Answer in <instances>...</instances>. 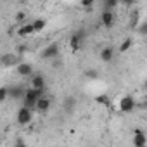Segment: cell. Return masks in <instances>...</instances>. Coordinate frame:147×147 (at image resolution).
Segmentation results:
<instances>
[{
  "instance_id": "cell-23",
  "label": "cell",
  "mask_w": 147,
  "mask_h": 147,
  "mask_svg": "<svg viewBox=\"0 0 147 147\" xmlns=\"http://www.w3.org/2000/svg\"><path fill=\"white\" fill-rule=\"evenodd\" d=\"M24 21H26V14H24L23 11H19V12L16 14V23H18V24H23Z\"/></svg>"
},
{
  "instance_id": "cell-14",
  "label": "cell",
  "mask_w": 147,
  "mask_h": 147,
  "mask_svg": "<svg viewBox=\"0 0 147 147\" xmlns=\"http://www.w3.org/2000/svg\"><path fill=\"white\" fill-rule=\"evenodd\" d=\"M30 35H33V26H31V23H23V24H19V28H18V36H30Z\"/></svg>"
},
{
  "instance_id": "cell-16",
  "label": "cell",
  "mask_w": 147,
  "mask_h": 147,
  "mask_svg": "<svg viewBox=\"0 0 147 147\" xmlns=\"http://www.w3.org/2000/svg\"><path fill=\"white\" fill-rule=\"evenodd\" d=\"M142 19H140V11L138 9H135L133 12H131V16H130V30H133L135 31V28L138 26V23H140Z\"/></svg>"
},
{
  "instance_id": "cell-26",
  "label": "cell",
  "mask_w": 147,
  "mask_h": 147,
  "mask_svg": "<svg viewBox=\"0 0 147 147\" xmlns=\"http://www.w3.org/2000/svg\"><path fill=\"white\" fill-rule=\"evenodd\" d=\"M94 2H95V0H80L82 7H92V5H94Z\"/></svg>"
},
{
  "instance_id": "cell-27",
  "label": "cell",
  "mask_w": 147,
  "mask_h": 147,
  "mask_svg": "<svg viewBox=\"0 0 147 147\" xmlns=\"http://www.w3.org/2000/svg\"><path fill=\"white\" fill-rule=\"evenodd\" d=\"M26 52V45H19L18 47V54H24Z\"/></svg>"
},
{
  "instance_id": "cell-18",
  "label": "cell",
  "mask_w": 147,
  "mask_h": 147,
  "mask_svg": "<svg viewBox=\"0 0 147 147\" xmlns=\"http://www.w3.org/2000/svg\"><path fill=\"white\" fill-rule=\"evenodd\" d=\"M131 47H133V38H130V36H128V38H125V40L119 43V52H121V54H125V52H128Z\"/></svg>"
},
{
  "instance_id": "cell-21",
  "label": "cell",
  "mask_w": 147,
  "mask_h": 147,
  "mask_svg": "<svg viewBox=\"0 0 147 147\" xmlns=\"http://www.w3.org/2000/svg\"><path fill=\"white\" fill-rule=\"evenodd\" d=\"M135 31H138V35H142V36H144V35L147 33V23H145V21H140V23H138V26L135 28Z\"/></svg>"
},
{
  "instance_id": "cell-1",
  "label": "cell",
  "mask_w": 147,
  "mask_h": 147,
  "mask_svg": "<svg viewBox=\"0 0 147 147\" xmlns=\"http://www.w3.org/2000/svg\"><path fill=\"white\" fill-rule=\"evenodd\" d=\"M43 94H45V88H33V87H30V88L24 90V95H23L21 102H23L24 107H30V109L35 111V102H36V99H38L40 95H43Z\"/></svg>"
},
{
  "instance_id": "cell-6",
  "label": "cell",
  "mask_w": 147,
  "mask_h": 147,
  "mask_svg": "<svg viewBox=\"0 0 147 147\" xmlns=\"http://www.w3.org/2000/svg\"><path fill=\"white\" fill-rule=\"evenodd\" d=\"M50 107H52V100L43 94V95H40L38 99H36V102H35V111L36 113H40V114H45V113H49L50 111Z\"/></svg>"
},
{
  "instance_id": "cell-2",
  "label": "cell",
  "mask_w": 147,
  "mask_h": 147,
  "mask_svg": "<svg viewBox=\"0 0 147 147\" xmlns=\"http://www.w3.org/2000/svg\"><path fill=\"white\" fill-rule=\"evenodd\" d=\"M135 107H137V100H135V99H133V95H130V94L123 95V97L119 99V102H118V109H119L121 113H125V114L133 113V111H135Z\"/></svg>"
},
{
  "instance_id": "cell-22",
  "label": "cell",
  "mask_w": 147,
  "mask_h": 147,
  "mask_svg": "<svg viewBox=\"0 0 147 147\" xmlns=\"http://www.w3.org/2000/svg\"><path fill=\"white\" fill-rule=\"evenodd\" d=\"M9 99V87H0V102Z\"/></svg>"
},
{
  "instance_id": "cell-8",
  "label": "cell",
  "mask_w": 147,
  "mask_h": 147,
  "mask_svg": "<svg viewBox=\"0 0 147 147\" xmlns=\"http://www.w3.org/2000/svg\"><path fill=\"white\" fill-rule=\"evenodd\" d=\"M133 145L135 147H145L147 145V135L142 128H135L133 130Z\"/></svg>"
},
{
  "instance_id": "cell-17",
  "label": "cell",
  "mask_w": 147,
  "mask_h": 147,
  "mask_svg": "<svg viewBox=\"0 0 147 147\" xmlns=\"http://www.w3.org/2000/svg\"><path fill=\"white\" fill-rule=\"evenodd\" d=\"M94 102H97L99 106H104V107H111V99H109V95H106V94L95 95V97H94Z\"/></svg>"
},
{
  "instance_id": "cell-12",
  "label": "cell",
  "mask_w": 147,
  "mask_h": 147,
  "mask_svg": "<svg viewBox=\"0 0 147 147\" xmlns=\"http://www.w3.org/2000/svg\"><path fill=\"white\" fill-rule=\"evenodd\" d=\"M30 80H31V87L33 88H45L47 87V83H45V76L43 75H40V73H33V75L30 76Z\"/></svg>"
},
{
  "instance_id": "cell-4",
  "label": "cell",
  "mask_w": 147,
  "mask_h": 147,
  "mask_svg": "<svg viewBox=\"0 0 147 147\" xmlns=\"http://www.w3.org/2000/svg\"><path fill=\"white\" fill-rule=\"evenodd\" d=\"M83 40H85V31L83 30L75 31L69 36V47H71V50L73 52H78L82 49V45H83Z\"/></svg>"
},
{
  "instance_id": "cell-19",
  "label": "cell",
  "mask_w": 147,
  "mask_h": 147,
  "mask_svg": "<svg viewBox=\"0 0 147 147\" xmlns=\"http://www.w3.org/2000/svg\"><path fill=\"white\" fill-rule=\"evenodd\" d=\"M75 106H76V99H75V97H67V99L64 100V109H66L67 113H71L73 109H75Z\"/></svg>"
},
{
  "instance_id": "cell-15",
  "label": "cell",
  "mask_w": 147,
  "mask_h": 147,
  "mask_svg": "<svg viewBox=\"0 0 147 147\" xmlns=\"http://www.w3.org/2000/svg\"><path fill=\"white\" fill-rule=\"evenodd\" d=\"M31 26H33V33H40V31H43V30L47 28V19L38 18V19H35V21L31 23Z\"/></svg>"
},
{
  "instance_id": "cell-20",
  "label": "cell",
  "mask_w": 147,
  "mask_h": 147,
  "mask_svg": "<svg viewBox=\"0 0 147 147\" xmlns=\"http://www.w3.org/2000/svg\"><path fill=\"white\" fill-rule=\"evenodd\" d=\"M118 5H119V0H104V9L113 11V9H116Z\"/></svg>"
},
{
  "instance_id": "cell-11",
  "label": "cell",
  "mask_w": 147,
  "mask_h": 147,
  "mask_svg": "<svg viewBox=\"0 0 147 147\" xmlns=\"http://www.w3.org/2000/svg\"><path fill=\"white\" fill-rule=\"evenodd\" d=\"M24 90L26 88L23 85H12V87H9V97L14 99V100H21L23 95H24Z\"/></svg>"
},
{
  "instance_id": "cell-25",
  "label": "cell",
  "mask_w": 147,
  "mask_h": 147,
  "mask_svg": "<svg viewBox=\"0 0 147 147\" xmlns=\"http://www.w3.org/2000/svg\"><path fill=\"white\" fill-rule=\"evenodd\" d=\"M85 75H87V78H90V80H95V78H97V71H95V69H88V71L85 73Z\"/></svg>"
},
{
  "instance_id": "cell-9",
  "label": "cell",
  "mask_w": 147,
  "mask_h": 147,
  "mask_svg": "<svg viewBox=\"0 0 147 147\" xmlns=\"http://www.w3.org/2000/svg\"><path fill=\"white\" fill-rule=\"evenodd\" d=\"M16 71H18V75L19 76H23V78H30L31 75H33V66L30 64V62H18V66H16Z\"/></svg>"
},
{
  "instance_id": "cell-3",
  "label": "cell",
  "mask_w": 147,
  "mask_h": 147,
  "mask_svg": "<svg viewBox=\"0 0 147 147\" xmlns=\"http://www.w3.org/2000/svg\"><path fill=\"white\" fill-rule=\"evenodd\" d=\"M33 114H35V111H33V109L21 106V107L18 109V114H16V121H18V125H21V126L30 125V123L33 121Z\"/></svg>"
},
{
  "instance_id": "cell-5",
  "label": "cell",
  "mask_w": 147,
  "mask_h": 147,
  "mask_svg": "<svg viewBox=\"0 0 147 147\" xmlns=\"http://www.w3.org/2000/svg\"><path fill=\"white\" fill-rule=\"evenodd\" d=\"M59 54H61L59 45H57V43H50V45H47V47L40 52V57L45 59V61H54V59L59 57Z\"/></svg>"
},
{
  "instance_id": "cell-10",
  "label": "cell",
  "mask_w": 147,
  "mask_h": 147,
  "mask_svg": "<svg viewBox=\"0 0 147 147\" xmlns=\"http://www.w3.org/2000/svg\"><path fill=\"white\" fill-rule=\"evenodd\" d=\"M100 23L106 28H113L114 26V12L109 11V9H104L102 14H100Z\"/></svg>"
},
{
  "instance_id": "cell-7",
  "label": "cell",
  "mask_w": 147,
  "mask_h": 147,
  "mask_svg": "<svg viewBox=\"0 0 147 147\" xmlns=\"http://www.w3.org/2000/svg\"><path fill=\"white\" fill-rule=\"evenodd\" d=\"M18 62H19V55L18 54L7 52L4 55H0V66L2 67H12V66H18Z\"/></svg>"
},
{
  "instance_id": "cell-13",
  "label": "cell",
  "mask_w": 147,
  "mask_h": 147,
  "mask_svg": "<svg viewBox=\"0 0 147 147\" xmlns=\"http://www.w3.org/2000/svg\"><path fill=\"white\" fill-rule=\"evenodd\" d=\"M99 57H100L102 62H111V61L114 59V49H113V47H104V49L100 50Z\"/></svg>"
},
{
  "instance_id": "cell-24",
  "label": "cell",
  "mask_w": 147,
  "mask_h": 147,
  "mask_svg": "<svg viewBox=\"0 0 147 147\" xmlns=\"http://www.w3.org/2000/svg\"><path fill=\"white\" fill-rule=\"evenodd\" d=\"M119 4H123L125 7H133L137 4V0H119Z\"/></svg>"
},
{
  "instance_id": "cell-28",
  "label": "cell",
  "mask_w": 147,
  "mask_h": 147,
  "mask_svg": "<svg viewBox=\"0 0 147 147\" xmlns=\"http://www.w3.org/2000/svg\"><path fill=\"white\" fill-rule=\"evenodd\" d=\"M16 144H18V145H24V140H23V138H19V140H18Z\"/></svg>"
}]
</instances>
